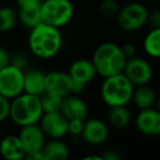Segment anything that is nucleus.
<instances>
[{"mask_svg":"<svg viewBox=\"0 0 160 160\" xmlns=\"http://www.w3.org/2000/svg\"><path fill=\"white\" fill-rule=\"evenodd\" d=\"M10 100L0 94V123L9 118Z\"/></svg>","mask_w":160,"mask_h":160,"instance_id":"nucleus-27","label":"nucleus"},{"mask_svg":"<svg viewBox=\"0 0 160 160\" xmlns=\"http://www.w3.org/2000/svg\"><path fill=\"white\" fill-rule=\"evenodd\" d=\"M126 59L120 45L113 42H104L94 49L91 60L97 73L105 78L123 72Z\"/></svg>","mask_w":160,"mask_h":160,"instance_id":"nucleus-2","label":"nucleus"},{"mask_svg":"<svg viewBox=\"0 0 160 160\" xmlns=\"http://www.w3.org/2000/svg\"><path fill=\"white\" fill-rule=\"evenodd\" d=\"M75 16V7L70 0H43L41 6L42 22L52 27H66Z\"/></svg>","mask_w":160,"mask_h":160,"instance_id":"nucleus-5","label":"nucleus"},{"mask_svg":"<svg viewBox=\"0 0 160 160\" xmlns=\"http://www.w3.org/2000/svg\"><path fill=\"white\" fill-rule=\"evenodd\" d=\"M156 107H157L156 109L160 111V96L157 97V100H156Z\"/></svg>","mask_w":160,"mask_h":160,"instance_id":"nucleus-32","label":"nucleus"},{"mask_svg":"<svg viewBox=\"0 0 160 160\" xmlns=\"http://www.w3.org/2000/svg\"><path fill=\"white\" fill-rule=\"evenodd\" d=\"M43 0H17V12L19 21L25 28L31 30L38 23L41 19V6Z\"/></svg>","mask_w":160,"mask_h":160,"instance_id":"nucleus-14","label":"nucleus"},{"mask_svg":"<svg viewBox=\"0 0 160 160\" xmlns=\"http://www.w3.org/2000/svg\"><path fill=\"white\" fill-rule=\"evenodd\" d=\"M1 136H2V131H1V127H0V139H1Z\"/></svg>","mask_w":160,"mask_h":160,"instance_id":"nucleus-33","label":"nucleus"},{"mask_svg":"<svg viewBox=\"0 0 160 160\" xmlns=\"http://www.w3.org/2000/svg\"><path fill=\"white\" fill-rule=\"evenodd\" d=\"M24 71L20 66L10 62L0 70V94L12 100L23 92Z\"/></svg>","mask_w":160,"mask_h":160,"instance_id":"nucleus-7","label":"nucleus"},{"mask_svg":"<svg viewBox=\"0 0 160 160\" xmlns=\"http://www.w3.org/2000/svg\"><path fill=\"white\" fill-rule=\"evenodd\" d=\"M121 7L116 0H102L99 6V11L104 18H116Z\"/></svg>","mask_w":160,"mask_h":160,"instance_id":"nucleus-25","label":"nucleus"},{"mask_svg":"<svg viewBox=\"0 0 160 160\" xmlns=\"http://www.w3.org/2000/svg\"><path fill=\"white\" fill-rule=\"evenodd\" d=\"M43 115L41 98L34 94L22 92L10 100L9 118L20 127L36 124Z\"/></svg>","mask_w":160,"mask_h":160,"instance_id":"nucleus-4","label":"nucleus"},{"mask_svg":"<svg viewBox=\"0 0 160 160\" xmlns=\"http://www.w3.org/2000/svg\"><path fill=\"white\" fill-rule=\"evenodd\" d=\"M10 64V55L5 48L0 47V70Z\"/></svg>","mask_w":160,"mask_h":160,"instance_id":"nucleus-30","label":"nucleus"},{"mask_svg":"<svg viewBox=\"0 0 160 160\" xmlns=\"http://www.w3.org/2000/svg\"><path fill=\"white\" fill-rule=\"evenodd\" d=\"M135 86L123 72L103 78L100 88L101 99L109 108L127 105L132 101Z\"/></svg>","mask_w":160,"mask_h":160,"instance_id":"nucleus-3","label":"nucleus"},{"mask_svg":"<svg viewBox=\"0 0 160 160\" xmlns=\"http://www.w3.org/2000/svg\"><path fill=\"white\" fill-rule=\"evenodd\" d=\"M23 92L34 96L43 94L45 92V73L38 69H30L24 71L23 78Z\"/></svg>","mask_w":160,"mask_h":160,"instance_id":"nucleus-17","label":"nucleus"},{"mask_svg":"<svg viewBox=\"0 0 160 160\" xmlns=\"http://www.w3.org/2000/svg\"><path fill=\"white\" fill-rule=\"evenodd\" d=\"M28 44L35 57L40 59H51L57 56L62 49V32L58 28L41 22L30 30Z\"/></svg>","mask_w":160,"mask_h":160,"instance_id":"nucleus-1","label":"nucleus"},{"mask_svg":"<svg viewBox=\"0 0 160 160\" xmlns=\"http://www.w3.org/2000/svg\"><path fill=\"white\" fill-rule=\"evenodd\" d=\"M60 112L68 121L75 118L86 121L89 116V107L79 94L70 93L62 98Z\"/></svg>","mask_w":160,"mask_h":160,"instance_id":"nucleus-15","label":"nucleus"},{"mask_svg":"<svg viewBox=\"0 0 160 160\" xmlns=\"http://www.w3.org/2000/svg\"><path fill=\"white\" fill-rule=\"evenodd\" d=\"M136 128L140 134L149 137L160 135V111L153 108L139 110L135 118Z\"/></svg>","mask_w":160,"mask_h":160,"instance_id":"nucleus-12","label":"nucleus"},{"mask_svg":"<svg viewBox=\"0 0 160 160\" xmlns=\"http://www.w3.org/2000/svg\"><path fill=\"white\" fill-rule=\"evenodd\" d=\"M121 48H122L123 53H124L125 57H126L127 59L136 56V47H135V45L132 44V43H126V44L122 45Z\"/></svg>","mask_w":160,"mask_h":160,"instance_id":"nucleus-29","label":"nucleus"},{"mask_svg":"<svg viewBox=\"0 0 160 160\" xmlns=\"http://www.w3.org/2000/svg\"><path fill=\"white\" fill-rule=\"evenodd\" d=\"M145 53L151 58H160V28H152L142 41Z\"/></svg>","mask_w":160,"mask_h":160,"instance_id":"nucleus-22","label":"nucleus"},{"mask_svg":"<svg viewBox=\"0 0 160 160\" xmlns=\"http://www.w3.org/2000/svg\"><path fill=\"white\" fill-rule=\"evenodd\" d=\"M132 122V114L126 105L111 107L108 112V124L115 129H124Z\"/></svg>","mask_w":160,"mask_h":160,"instance_id":"nucleus-21","label":"nucleus"},{"mask_svg":"<svg viewBox=\"0 0 160 160\" xmlns=\"http://www.w3.org/2000/svg\"><path fill=\"white\" fill-rule=\"evenodd\" d=\"M67 72L69 73L73 81L85 86L92 82L96 76L98 75L92 60L86 59V58H79V59L73 60L69 66Z\"/></svg>","mask_w":160,"mask_h":160,"instance_id":"nucleus-16","label":"nucleus"},{"mask_svg":"<svg viewBox=\"0 0 160 160\" xmlns=\"http://www.w3.org/2000/svg\"><path fill=\"white\" fill-rule=\"evenodd\" d=\"M83 125H85V121L82 120H69L68 121V134L75 136H80L82 133Z\"/></svg>","mask_w":160,"mask_h":160,"instance_id":"nucleus-26","label":"nucleus"},{"mask_svg":"<svg viewBox=\"0 0 160 160\" xmlns=\"http://www.w3.org/2000/svg\"><path fill=\"white\" fill-rule=\"evenodd\" d=\"M123 73L134 86L148 85L152 79L153 69L150 62L145 58L134 56L126 59Z\"/></svg>","mask_w":160,"mask_h":160,"instance_id":"nucleus-8","label":"nucleus"},{"mask_svg":"<svg viewBox=\"0 0 160 160\" xmlns=\"http://www.w3.org/2000/svg\"><path fill=\"white\" fill-rule=\"evenodd\" d=\"M102 160H118L121 159V155L118 150H113V149H109L105 150L104 152L101 155Z\"/></svg>","mask_w":160,"mask_h":160,"instance_id":"nucleus-31","label":"nucleus"},{"mask_svg":"<svg viewBox=\"0 0 160 160\" xmlns=\"http://www.w3.org/2000/svg\"><path fill=\"white\" fill-rule=\"evenodd\" d=\"M147 24L152 28H160V10L156 9L153 11H149Z\"/></svg>","mask_w":160,"mask_h":160,"instance_id":"nucleus-28","label":"nucleus"},{"mask_svg":"<svg viewBox=\"0 0 160 160\" xmlns=\"http://www.w3.org/2000/svg\"><path fill=\"white\" fill-rule=\"evenodd\" d=\"M110 135V126L107 122L99 118H90L85 121L82 133L80 137L91 146H100L108 140Z\"/></svg>","mask_w":160,"mask_h":160,"instance_id":"nucleus-11","label":"nucleus"},{"mask_svg":"<svg viewBox=\"0 0 160 160\" xmlns=\"http://www.w3.org/2000/svg\"><path fill=\"white\" fill-rule=\"evenodd\" d=\"M19 21L18 12L14 8H0V32H9L16 27Z\"/></svg>","mask_w":160,"mask_h":160,"instance_id":"nucleus-23","label":"nucleus"},{"mask_svg":"<svg viewBox=\"0 0 160 160\" xmlns=\"http://www.w3.org/2000/svg\"><path fill=\"white\" fill-rule=\"evenodd\" d=\"M40 98H41V104H42L43 113H51V112L60 111V108H62V97L45 91L43 94H41Z\"/></svg>","mask_w":160,"mask_h":160,"instance_id":"nucleus-24","label":"nucleus"},{"mask_svg":"<svg viewBox=\"0 0 160 160\" xmlns=\"http://www.w3.org/2000/svg\"><path fill=\"white\" fill-rule=\"evenodd\" d=\"M149 10L142 2H129L116 16V23L125 32H136L147 24Z\"/></svg>","mask_w":160,"mask_h":160,"instance_id":"nucleus-6","label":"nucleus"},{"mask_svg":"<svg viewBox=\"0 0 160 160\" xmlns=\"http://www.w3.org/2000/svg\"><path fill=\"white\" fill-rule=\"evenodd\" d=\"M41 153L43 160H66L69 157V148L62 139L51 138L49 142H45Z\"/></svg>","mask_w":160,"mask_h":160,"instance_id":"nucleus-19","label":"nucleus"},{"mask_svg":"<svg viewBox=\"0 0 160 160\" xmlns=\"http://www.w3.org/2000/svg\"><path fill=\"white\" fill-rule=\"evenodd\" d=\"M72 82L71 77L66 71L53 70L45 73V91L62 98L71 93Z\"/></svg>","mask_w":160,"mask_h":160,"instance_id":"nucleus-13","label":"nucleus"},{"mask_svg":"<svg viewBox=\"0 0 160 160\" xmlns=\"http://www.w3.org/2000/svg\"><path fill=\"white\" fill-rule=\"evenodd\" d=\"M18 136L24 149L25 156L30 153L40 152L44 146L45 138H46L38 123L22 126Z\"/></svg>","mask_w":160,"mask_h":160,"instance_id":"nucleus-10","label":"nucleus"},{"mask_svg":"<svg viewBox=\"0 0 160 160\" xmlns=\"http://www.w3.org/2000/svg\"><path fill=\"white\" fill-rule=\"evenodd\" d=\"M38 125L46 137L62 139L68 135V120L60 111L43 113L41 120L38 121Z\"/></svg>","mask_w":160,"mask_h":160,"instance_id":"nucleus-9","label":"nucleus"},{"mask_svg":"<svg viewBox=\"0 0 160 160\" xmlns=\"http://www.w3.org/2000/svg\"><path fill=\"white\" fill-rule=\"evenodd\" d=\"M0 155L7 160H21L25 157L19 136L9 135L0 139Z\"/></svg>","mask_w":160,"mask_h":160,"instance_id":"nucleus-18","label":"nucleus"},{"mask_svg":"<svg viewBox=\"0 0 160 160\" xmlns=\"http://www.w3.org/2000/svg\"><path fill=\"white\" fill-rule=\"evenodd\" d=\"M156 100H157L156 92L149 86V83L148 85L136 86V88L134 89L132 101L138 110L152 108L156 104Z\"/></svg>","mask_w":160,"mask_h":160,"instance_id":"nucleus-20","label":"nucleus"}]
</instances>
